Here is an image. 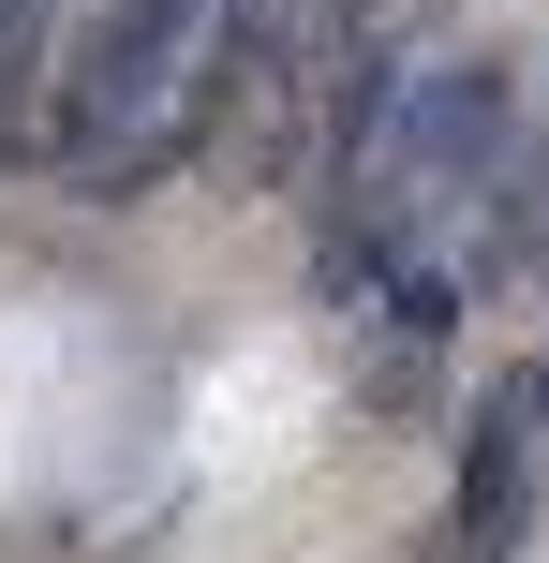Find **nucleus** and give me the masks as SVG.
<instances>
[{
    "mask_svg": "<svg viewBox=\"0 0 549 563\" xmlns=\"http://www.w3.org/2000/svg\"><path fill=\"white\" fill-rule=\"evenodd\" d=\"M505 164V75L431 59V75H356L342 89V208H327V297H372L402 238H431L475 178Z\"/></svg>",
    "mask_w": 549,
    "mask_h": 563,
    "instance_id": "f257e3e1",
    "label": "nucleus"
},
{
    "mask_svg": "<svg viewBox=\"0 0 549 563\" xmlns=\"http://www.w3.org/2000/svg\"><path fill=\"white\" fill-rule=\"evenodd\" d=\"M238 0H105V30L59 75V164L75 194H149L178 148H208V59Z\"/></svg>",
    "mask_w": 549,
    "mask_h": 563,
    "instance_id": "f03ea898",
    "label": "nucleus"
},
{
    "mask_svg": "<svg viewBox=\"0 0 549 563\" xmlns=\"http://www.w3.org/2000/svg\"><path fill=\"white\" fill-rule=\"evenodd\" d=\"M327 30H342V0H238V15H223V59H208V148L238 164V194H283V178H297Z\"/></svg>",
    "mask_w": 549,
    "mask_h": 563,
    "instance_id": "7ed1b4c3",
    "label": "nucleus"
},
{
    "mask_svg": "<svg viewBox=\"0 0 549 563\" xmlns=\"http://www.w3.org/2000/svg\"><path fill=\"white\" fill-rule=\"evenodd\" d=\"M535 475H549V371H505L461 430V519H446V563H520V519H535Z\"/></svg>",
    "mask_w": 549,
    "mask_h": 563,
    "instance_id": "20e7f679",
    "label": "nucleus"
}]
</instances>
